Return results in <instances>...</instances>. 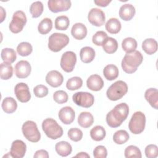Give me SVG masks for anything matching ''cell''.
<instances>
[{"label": "cell", "instance_id": "2e32d148", "mask_svg": "<svg viewBox=\"0 0 158 158\" xmlns=\"http://www.w3.org/2000/svg\"><path fill=\"white\" fill-rule=\"evenodd\" d=\"M58 116L63 123L65 125H70L74 121L75 113L71 107L65 106L60 109L59 112Z\"/></svg>", "mask_w": 158, "mask_h": 158}, {"label": "cell", "instance_id": "f546056e", "mask_svg": "<svg viewBox=\"0 0 158 158\" xmlns=\"http://www.w3.org/2000/svg\"><path fill=\"white\" fill-rule=\"evenodd\" d=\"M1 59L4 62L12 64L17 59V54L15 51L12 48H6L2 49L1 54Z\"/></svg>", "mask_w": 158, "mask_h": 158}, {"label": "cell", "instance_id": "d6a6232c", "mask_svg": "<svg viewBox=\"0 0 158 158\" xmlns=\"http://www.w3.org/2000/svg\"><path fill=\"white\" fill-rule=\"evenodd\" d=\"M13 75V67L10 64L3 62L0 65V77L2 80H9Z\"/></svg>", "mask_w": 158, "mask_h": 158}, {"label": "cell", "instance_id": "ffe728a7", "mask_svg": "<svg viewBox=\"0 0 158 158\" xmlns=\"http://www.w3.org/2000/svg\"><path fill=\"white\" fill-rule=\"evenodd\" d=\"M71 34L76 40H83L87 35V28L83 23H76L72 27Z\"/></svg>", "mask_w": 158, "mask_h": 158}, {"label": "cell", "instance_id": "f35d334b", "mask_svg": "<svg viewBox=\"0 0 158 158\" xmlns=\"http://www.w3.org/2000/svg\"><path fill=\"white\" fill-rule=\"evenodd\" d=\"M30 12L33 18L40 17L43 12V4L41 1L33 2L30 7Z\"/></svg>", "mask_w": 158, "mask_h": 158}, {"label": "cell", "instance_id": "8fae6325", "mask_svg": "<svg viewBox=\"0 0 158 158\" xmlns=\"http://www.w3.org/2000/svg\"><path fill=\"white\" fill-rule=\"evenodd\" d=\"M105 14L98 8L91 9L88 15V20L91 24L96 27H101L105 22Z\"/></svg>", "mask_w": 158, "mask_h": 158}, {"label": "cell", "instance_id": "e0dca14e", "mask_svg": "<svg viewBox=\"0 0 158 158\" xmlns=\"http://www.w3.org/2000/svg\"><path fill=\"white\" fill-rule=\"evenodd\" d=\"M64 81L62 75L57 70L49 71L46 76V81L51 86L57 88L60 86Z\"/></svg>", "mask_w": 158, "mask_h": 158}, {"label": "cell", "instance_id": "836d02e7", "mask_svg": "<svg viewBox=\"0 0 158 158\" xmlns=\"http://www.w3.org/2000/svg\"><path fill=\"white\" fill-rule=\"evenodd\" d=\"M52 28V22L49 18L43 19L38 24V30L41 35L48 33Z\"/></svg>", "mask_w": 158, "mask_h": 158}, {"label": "cell", "instance_id": "f907efd6", "mask_svg": "<svg viewBox=\"0 0 158 158\" xmlns=\"http://www.w3.org/2000/svg\"><path fill=\"white\" fill-rule=\"evenodd\" d=\"M0 9H1V22H2L4 19H5L6 17V11L4 10V8L1 6L0 7Z\"/></svg>", "mask_w": 158, "mask_h": 158}, {"label": "cell", "instance_id": "7bdbcfd3", "mask_svg": "<svg viewBox=\"0 0 158 158\" xmlns=\"http://www.w3.org/2000/svg\"><path fill=\"white\" fill-rule=\"evenodd\" d=\"M68 98L69 96L67 93L63 90L56 91L53 94V99L57 104H64L67 102Z\"/></svg>", "mask_w": 158, "mask_h": 158}, {"label": "cell", "instance_id": "c3c4849f", "mask_svg": "<svg viewBox=\"0 0 158 158\" xmlns=\"http://www.w3.org/2000/svg\"><path fill=\"white\" fill-rule=\"evenodd\" d=\"M94 2L98 6L100 7H106L107 5H109V3L111 2V1L109 0H95L94 1Z\"/></svg>", "mask_w": 158, "mask_h": 158}, {"label": "cell", "instance_id": "9a60e30c", "mask_svg": "<svg viewBox=\"0 0 158 158\" xmlns=\"http://www.w3.org/2000/svg\"><path fill=\"white\" fill-rule=\"evenodd\" d=\"M31 65L27 60H20L15 65V74L19 78L28 77L31 73Z\"/></svg>", "mask_w": 158, "mask_h": 158}, {"label": "cell", "instance_id": "7a4b0ae2", "mask_svg": "<svg viewBox=\"0 0 158 158\" xmlns=\"http://www.w3.org/2000/svg\"><path fill=\"white\" fill-rule=\"evenodd\" d=\"M143 60L142 54L138 51L126 53L123 57L121 65L123 70L127 73H133L137 70Z\"/></svg>", "mask_w": 158, "mask_h": 158}, {"label": "cell", "instance_id": "cb8c5ba5", "mask_svg": "<svg viewBox=\"0 0 158 158\" xmlns=\"http://www.w3.org/2000/svg\"><path fill=\"white\" fill-rule=\"evenodd\" d=\"M56 152L62 157H66L70 155L72 151V148L70 143L67 141H59L55 145Z\"/></svg>", "mask_w": 158, "mask_h": 158}, {"label": "cell", "instance_id": "bcb514c9", "mask_svg": "<svg viewBox=\"0 0 158 158\" xmlns=\"http://www.w3.org/2000/svg\"><path fill=\"white\" fill-rule=\"evenodd\" d=\"M107 156V151L105 146L99 145L93 150V156L95 158H106Z\"/></svg>", "mask_w": 158, "mask_h": 158}, {"label": "cell", "instance_id": "7c38bea8", "mask_svg": "<svg viewBox=\"0 0 158 158\" xmlns=\"http://www.w3.org/2000/svg\"><path fill=\"white\" fill-rule=\"evenodd\" d=\"M14 92L17 99L21 102H27L31 98L28 86L25 83H17L15 86Z\"/></svg>", "mask_w": 158, "mask_h": 158}, {"label": "cell", "instance_id": "8d00e7d4", "mask_svg": "<svg viewBox=\"0 0 158 158\" xmlns=\"http://www.w3.org/2000/svg\"><path fill=\"white\" fill-rule=\"evenodd\" d=\"M33 51L32 46L28 42H22L17 47V53L23 57L29 56Z\"/></svg>", "mask_w": 158, "mask_h": 158}, {"label": "cell", "instance_id": "f6af8a7d", "mask_svg": "<svg viewBox=\"0 0 158 158\" xmlns=\"http://www.w3.org/2000/svg\"><path fill=\"white\" fill-rule=\"evenodd\" d=\"M33 93L35 96L41 98L48 95V88L43 85H38L33 88Z\"/></svg>", "mask_w": 158, "mask_h": 158}, {"label": "cell", "instance_id": "7dc6e473", "mask_svg": "<svg viewBox=\"0 0 158 158\" xmlns=\"http://www.w3.org/2000/svg\"><path fill=\"white\" fill-rule=\"evenodd\" d=\"M34 158H48L49 157V154L48 152L44 150V149H40L36 151L33 156Z\"/></svg>", "mask_w": 158, "mask_h": 158}, {"label": "cell", "instance_id": "83f0119b", "mask_svg": "<svg viewBox=\"0 0 158 158\" xmlns=\"http://www.w3.org/2000/svg\"><path fill=\"white\" fill-rule=\"evenodd\" d=\"M106 30L111 34H117L121 30V23L116 18H110L109 19L105 25Z\"/></svg>", "mask_w": 158, "mask_h": 158}, {"label": "cell", "instance_id": "52a82bcc", "mask_svg": "<svg viewBox=\"0 0 158 158\" xmlns=\"http://www.w3.org/2000/svg\"><path fill=\"white\" fill-rule=\"evenodd\" d=\"M22 131L25 138L30 142L37 143L41 138L40 132L36 123L33 121L28 120L23 123Z\"/></svg>", "mask_w": 158, "mask_h": 158}, {"label": "cell", "instance_id": "3957f363", "mask_svg": "<svg viewBox=\"0 0 158 158\" xmlns=\"http://www.w3.org/2000/svg\"><path fill=\"white\" fill-rule=\"evenodd\" d=\"M42 128L46 135L52 139H58L63 135L62 128L51 118H46L43 121Z\"/></svg>", "mask_w": 158, "mask_h": 158}, {"label": "cell", "instance_id": "44dd1931", "mask_svg": "<svg viewBox=\"0 0 158 158\" xmlns=\"http://www.w3.org/2000/svg\"><path fill=\"white\" fill-rule=\"evenodd\" d=\"M144 98L149 104L155 109L158 108V91L156 88H150L145 91Z\"/></svg>", "mask_w": 158, "mask_h": 158}, {"label": "cell", "instance_id": "6da1fadb", "mask_svg": "<svg viewBox=\"0 0 158 158\" xmlns=\"http://www.w3.org/2000/svg\"><path fill=\"white\" fill-rule=\"evenodd\" d=\"M128 114V106L125 102L120 103L107 114L106 122L111 128L118 127L126 120Z\"/></svg>", "mask_w": 158, "mask_h": 158}, {"label": "cell", "instance_id": "74e56055", "mask_svg": "<svg viewBox=\"0 0 158 158\" xmlns=\"http://www.w3.org/2000/svg\"><path fill=\"white\" fill-rule=\"evenodd\" d=\"M70 21L68 17L65 15H60L56 17L55 20V28L58 30H65L68 28Z\"/></svg>", "mask_w": 158, "mask_h": 158}, {"label": "cell", "instance_id": "5b68a950", "mask_svg": "<svg viewBox=\"0 0 158 158\" xmlns=\"http://www.w3.org/2000/svg\"><path fill=\"white\" fill-rule=\"evenodd\" d=\"M69 43V36L64 33H54L49 38L48 48L52 52L61 51Z\"/></svg>", "mask_w": 158, "mask_h": 158}, {"label": "cell", "instance_id": "b9f144b4", "mask_svg": "<svg viewBox=\"0 0 158 158\" xmlns=\"http://www.w3.org/2000/svg\"><path fill=\"white\" fill-rule=\"evenodd\" d=\"M107 33L104 31H97L92 37L93 43L96 46H102L105 40L107 38Z\"/></svg>", "mask_w": 158, "mask_h": 158}, {"label": "cell", "instance_id": "4316f807", "mask_svg": "<svg viewBox=\"0 0 158 158\" xmlns=\"http://www.w3.org/2000/svg\"><path fill=\"white\" fill-rule=\"evenodd\" d=\"M102 49L107 54H113L118 49V43L117 40L112 37H107L104 41Z\"/></svg>", "mask_w": 158, "mask_h": 158}, {"label": "cell", "instance_id": "30bf717a", "mask_svg": "<svg viewBox=\"0 0 158 158\" xmlns=\"http://www.w3.org/2000/svg\"><path fill=\"white\" fill-rule=\"evenodd\" d=\"M77 62V56L73 51H66L61 56L60 65L62 69L67 73L72 72Z\"/></svg>", "mask_w": 158, "mask_h": 158}, {"label": "cell", "instance_id": "8992f818", "mask_svg": "<svg viewBox=\"0 0 158 158\" xmlns=\"http://www.w3.org/2000/svg\"><path fill=\"white\" fill-rule=\"evenodd\" d=\"M146 125V116L141 111L135 112L129 122L128 128L130 131L135 134L138 135L141 133Z\"/></svg>", "mask_w": 158, "mask_h": 158}, {"label": "cell", "instance_id": "d4e9b609", "mask_svg": "<svg viewBox=\"0 0 158 158\" xmlns=\"http://www.w3.org/2000/svg\"><path fill=\"white\" fill-rule=\"evenodd\" d=\"M1 106L4 112L7 114H12L16 110L17 103L13 98L6 97L3 99Z\"/></svg>", "mask_w": 158, "mask_h": 158}, {"label": "cell", "instance_id": "7402d4cb", "mask_svg": "<svg viewBox=\"0 0 158 158\" xmlns=\"http://www.w3.org/2000/svg\"><path fill=\"white\" fill-rule=\"evenodd\" d=\"M94 122L93 115L89 112H82L78 117V123L79 125L84 128L90 127Z\"/></svg>", "mask_w": 158, "mask_h": 158}, {"label": "cell", "instance_id": "484cf974", "mask_svg": "<svg viewBox=\"0 0 158 158\" xmlns=\"http://www.w3.org/2000/svg\"><path fill=\"white\" fill-rule=\"evenodd\" d=\"M157 43L153 38H147L142 43L143 51L148 55H152L157 51Z\"/></svg>", "mask_w": 158, "mask_h": 158}, {"label": "cell", "instance_id": "603a6c76", "mask_svg": "<svg viewBox=\"0 0 158 158\" xmlns=\"http://www.w3.org/2000/svg\"><path fill=\"white\" fill-rule=\"evenodd\" d=\"M80 57L83 62L85 64L89 63L92 62L95 57V51L89 46L83 47L80 50Z\"/></svg>", "mask_w": 158, "mask_h": 158}, {"label": "cell", "instance_id": "f1b7e54d", "mask_svg": "<svg viewBox=\"0 0 158 158\" xmlns=\"http://www.w3.org/2000/svg\"><path fill=\"white\" fill-rule=\"evenodd\" d=\"M103 75L107 80H114L118 76V69L116 65L109 64L104 68Z\"/></svg>", "mask_w": 158, "mask_h": 158}, {"label": "cell", "instance_id": "5bb4252c", "mask_svg": "<svg viewBox=\"0 0 158 158\" xmlns=\"http://www.w3.org/2000/svg\"><path fill=\"white\" fill-rule=\"evenodd\" d=\"M27 151L25 143L20 139L14 140L12 144L10 151V154L14 158H22L24 157Z\"/></svg>", "mask_w": 158, "mask_h": 158}, {"label": "cell", "instance_id": "ee69618b", "mask_svg": "<svg viewBox=\"0 0 158 158\" xmlns=\"http://www.w3.org/2000/svg\"><path fill=\"white\" fill-rule=\"evenodd\" d=\"M145 155L148 158H156L158 156V148L156 144L148 145L144 150Z\"/></svg>", "mask_w": 158, "mask_h": 158}, {"label": "cell", "instance_id": "4dcf8cb0", "mask_svg": "<svg viewBox=\"0 0 158 158\" xmlns=\"http://www.w3.org/2000/svg\"><path fill=\"white\" fill-rule=\"evenodd\" d=\"M106 135L105 129L101 125H96L90 130V136L96 141H100L104 139Z\"/></svg>", "mask_w": 158, "mask_h": 158}, {"label": "cell", "instance_id": "4fadbf2b", "mask_svg": "<svg viewBox=\"0 0 158 158\" xmlns=\"http://www.w3.org/2000/svg\"><path fill=\"white\" fill-rule=\"evenodd\" d=\"M72 3L69 0H49L48 6L49 9L54 13L67 11L71 7Z\"/></svg>", "mask_w": 158, "mask_h": 158}, {"label": "cell", "instance_id": "277c9868", "mask_svg": "<svg viewBox=\"0 0 158 158\" xmlns=\"http://www.w3.org/2000/svg\"><path fill=\"white\" fill-rule=\"evenodd\" d=\"M127 91V84L122 80H118L109 87L106 91V95L109 99L115 101L125 96Z\"/></svg>", "mask_w": 158, "mask_h": 158}, {"label": "cell", "instance_id": "ab89813d", "mask_svg": "<svg viewBox=\"0 0 158 158\" xmlns=\"http://www.w3.org/2000/svg\"><path fill=\"white\" fill-rule=\"evenodd\" d=\"M124 154L126 158H131V157L141 158L142 157L140 149L138 147L133 145H130L127 147L126 149H125Z\"/></svg>", "mask_w": 158, "mask_h": 158}, {"label": "cell", "instance_id": "681fc988", "mask_svg": "<svg viewBox=\"0 0 158 158\" xmlns=\"http://www.w3.org/2000/svg\"><path fill=\"white\" fill-rule=\"evenodd\" d=\"M75 157H82V158H89V155L86 152H81L78 153L76 156H75Z\"/></svg>", "mask_w": 158, "mask_h": 158}, {"label": "cell", "instance_id": "9c48e42d", "mask_svg": "<svg viewBox=\"0 0 158 158\" xmlns=\"http://www.w3.org/2000/svg\"><path fill=\"white\" fill-rule=\"evenodd\" d=\"M72 99L77 106L85 108L91 107L94 102L93 95L88 92H77L73 95Z\"/></svg>", "mask_w": 158, "mask_h": 158}, {"label": "cell", "instance_id": "d590c367", "mask_svg": "<svg viewBox=\"0 0 158 158\" xmlns=\"http://www.w3.org/2000/svg\"><path fill=\"white\" fill-rule=\"evenodd\" d=\"M83 85V80L79 77H73L69 78L66 83V87L69 90L74 91L80 88Z\"/></svg>", "mask_w": 158, "mask_h": 158}, {"label": "cell", "instance_id": "ac0fdd59", "mask_svg": "<svg viewBox=\"0 0 158 158\" xmlns=\"http://www.w3.org/2000/svg\"><path fill=\"white\" fill-rule=\"evenodd\" d=\"M87 87L92 91H100L104 86V81L98 74L91 75L86 80Z\"/></svg>", "mask_w": 158, "mask_h": 158}, {"label": "cell", "instance_id": "ba28073f", "mask_svg": "<svg viewBox=\"0 0 158 158\" xmlns=\"http://www.w3.org/2000/svg\"><path fill=\"white\" fill-rule=\"evenodd\" d=\"M27 23L25 14L22 10H17L13 14L12 20L9 25V30L14 33L20 32Z\"/></svg>", "mask_w": 158, "mask_h": 158}, {"label": "cell", "instance_id": "d6986e66", "mask_svg": "<svg viewBox=\"0 0 158 158\" xmlns=\"http://www.w3.org/2000/svg\"><path fill=\"white\" fill-rule=\"evenodd\" d=\"M135 12V8L132 4H125L120 8L119 16L123 20L129 21L134 17Z\"/></svg>", "mask_w": 158, "mask_h": 158}, {"label": "cell", "instance_id": "60d3db41", "mask_svg": "<svg viewBox=\"0 0 158 158\" xmlns=\"http://www.w3.org/2000/svg\"><path fill=\"white\" fill-rule=\"evenodd\" d=\"M68 136L73 141L78 142L83 138L82 131L78 128H72L68 131Z\"/></svg>", "mask_w": 158, "mask_h": 158}, {"label": "cell", "instance_id": "e575fe53", "mask_svg": "<svg viewBox=\"0 0 158 158\" xmlns=\"http://www.w3.org/2000/svg\"><path fill=\"white\" fill-rule=\"evenodd\" d=\"M129 134L123 130L117 131L113 135V140L117 144H123L129 139Z\"/></svg>", "mask_w": 158, "mask_h": 158}, {"label": "cell", "instance_id": "1f68e13d", "mask_svg": "<svg viewBox=\"0 0 158 158\" xmlns=\"http://www.w3.org/2000/svg\"><path fill=\"white\" fill-rule=\"evenodd\" d=\"M137 46V41L135 39L131 37L125 38L122 43V49L126 53H130L135 51Z\"/></svg>", "mask_w": 158, "mask_h": 158}]
</instances>
